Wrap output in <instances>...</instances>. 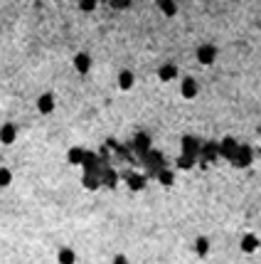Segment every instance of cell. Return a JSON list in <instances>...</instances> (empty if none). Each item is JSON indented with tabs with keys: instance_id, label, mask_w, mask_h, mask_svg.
<instances>
[{
	"instance_id": "11",
	"label": "cell",
	"mask_w": 261,
	"mask_h": 264,
	"mask_svg": "<svg viewBox=\"0 0 261 264\" xmlns=\"http://www.w3.org/2000/svg\"><path fill=\"white\" fill-rule=\"evenodd\" d=\"M158 7H160V10H163L168 17L178 12V5H175V2H168V0H160V2H158Z\"/></svg>"
},
{
	"instance_id": "12",
	"label": "cell",
	"mask_w": 261,
	"mask_h": 264,
	"mask_svg": "<svg viewBox=\"0 0 261 264\" xmlns=\"http://www.w3.org/2000/svg\"><path fill=\"white\" fill-rule=\"evenodd\" d=\"M12 183V171L10 168H0V188H7Z\"/></svg>"
},
{
	"instance_id": "1",
	"label": "cell",
	"mask_w": 261,
	"mask_h": 264,
	"mask_svg": "<svg viewBox=\"0 0 261 264\" xmlns=\"http://www.w3.org/2000/svg\"><path fill=\"white\" fill-rule=\"evenodd\" d=\"M195 57H197V62L199 65H212L214 60H217V47L214 45H199L197 47V52H195Z\"/></svg>"
},
{
	"instance_id": "10",
	"label": "cell",
	"mask_w": 261,
	"mask_h": 264,
	"mask_svg": "<svg viewBox=\"0 0 261 264\" xmlns=\"http://www.w3.org/2000/svg\"><path fill=\"white\" fill-rule=\"evenodd\" d=\"M195 252H197V257H207V255H209V240H207V237H197Z\"/></svg>"
},
{
	"instance_id": "5",
	"label": "cell",
	"mask_w": 261,
	"mask_h": 264,
	"mask_svg": "<svg viewBox=\"0 0 261 264\" xmlns=\"http://www.w3.org/2000/svg\"><path fill=\"white\" fill-rule=\"evenodd\" d=\"M239 250H242L244 255L257 252V250H259V237H257V235H244L242 242H239Z\"/></svg>"
},
{
	"instance_id": "13",
	"label": "cell",
	"mask_w": 261,
	"mask_h": 264,
	"mask_svg": "<svg viewBox=\"0 0 261 264\" xmlns=\"http://www.w3.org/2000/svg\"><path fill=\"white\" fill-rule=\"evenodd\" d=\"M232 158H239L237 163H239V166H247V163L252 161V151H249V148H242V151H239L237 156H232Z\"/></svg>"
},
{
	"instance_id": "6",
	"label": "cell",
	"mask_w": 261,
	"mask_h": 264,
	"mask_svg": "<svg viewBox=\"0 0 261 264\" xmlns=\"http://www.w3.org/2000/svg\"><path fill=\"white\" fill-rule=\"evenodd\" d=\"M71 62H74V69H76L79 74H86V72L91 69V57H89L86 52H79Z\"/></svg>"
},
{
	"instance_id": "7",
	"label": "cell",
	"mask_w": 261,
	"mask_h": 264,
	"mask_svg": "<svg viewBox=\"0 0 261 264\" xmlns=\"http://www.w3.org/2000/svg\"><path fill=\"white\" fill-rule=\"evenodd\" d=\"M175 77H178V67L175 65L168 62V65L158 67V79H160V82H170V79H175Z\"/></svg>"
},
{
	"instance_id": "8",
	"label": "cell",
	"mask_w": 261,
	"mask_h": 264,
	"mask_svg": "<svg viewBox=\"0 0 261 264\" xmlns=\"http://www.w3.org/2000/svg\"><path fill=\"white\" fill-rule=\"evenodd\" d=\"M133 84H135V77H133V72H130V69H121V72H119V89L129 91Z\"/></svg>"
},
{
	"instance_id": "9",
	"label": "cell",
	"mask_w": 261,
	"mask_h": 264,
	"mask_svg": "<svg viewBox=\"0 0 261 264\" xmlns=\"http://www.w3.org/2000/svg\"><path fill=\"white\" fill-rule=\"evenodd\" d=\"M57 262L60 264H76V252L69 250V247H62V250L57 252Z\"/></svg>"
},
{
	"instance_id": "2",
	"label": "cell",
	"mask_w": 261,
	"mask_h": 264,
	"mask_svg": "<svg viewBox=\"0 0 261 264\" xmlns=\"http://www.w3.org/2000/svg\"><path fill=\"white\" fill-rule=\"evenodd\" d=\"M17 138V126L15 124H2L0 126V143L2 146H12Z\"/></svg>"
},
{
	"instance_id": "17",
	"label": "cell",
	"mask_w": 261,
	"mask_h": 264,
	"mask_svg": "<svg viewBox=\"0 0 261 264\" xmlns=\"http://www.w3.org/2000/svg\"><path fill=\"white\" fill-rule=\"evenodd\" d=\"M160 183H165V185L173 183V176H170V173H163V176H160Z\"/></svg>"
},
{
	"instance_id": "16",
	"label": "cell",
	"mask_w": 261,
	"mask_h": 264,
	"mask_svg": "<svg viewBox=\"0 0 261 264\" xmlns=\"http://www.w3.org/2000/svg\"><path fill=\"white\" fill-rule=\"evenodd\" d=\"M79 156H81V151H71V153H69V161H71V163H79V161H81Z\"/></svg>"
},
{
	"instance_id": "4",
	"label": "cell",
	"mask_w": 261,
	"mask_h": 264,
	"mask_svg": "<svg viewBox=\"0 0 261 264\" xmlns=\"http://www.w3.org/2000/svg\"><path fill=\"white\" fill-rule=\"evenodd\" d=\"M197 91H199L197 82L193 79V77H185V79H183V84H180V94H183L185 99H195Z\"/></svg>"
},
{
	"instance_id": "14",
	"label": "cell",
	"mask_w": 261,
	"mask_h": 264,
	"mask_svg": "<svg viewBox=\"0 0 261 264\" xmlns=\"http://www.w3.org/2000/svg\"><path fill=\"white\" fill-rule=\"evenodd\" d=\"M79 7H81L84 12H89V10H96V2H94V0L89 2V0H86V2H79Z\"/></svg>"
},
{
	"instance_id": "3",
	"label": "cell",
	"mask_w": 261,
	"mask_h": 264,
	"mask_svg": "<svg viewBox=\"0 0 261 264\" xmlns=\"http://www.w3.org/2000/svg\"><path fill=\"white\" fill-rule=\"evenodd\" d=\"M55 106H57V101H55V94H50V91L37 99V111H40V114H52Z\"/></svg>"
},
{
	"instance_id": "15",
	"label": "cell",
	"mask_w": 261,
	"mask_h": 264,
	"mask_svg": "<svg viewBox=\"0 0 261 264\" xmlns=\"http://www.w3.org/2000/svg\"><path fill=\"white\" fill-rule=\"evenodd\" d=\"M111 264H130V262H129V257H126V255H116Z\"/></svg>"
}]
</instances>
